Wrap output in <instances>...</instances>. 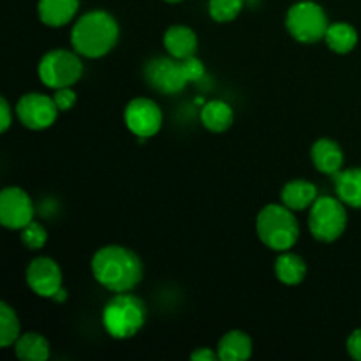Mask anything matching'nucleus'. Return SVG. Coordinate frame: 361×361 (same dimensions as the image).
I'll list each match as a JSON object with an SVG mask.
<instances>
[{"instance_id":"obj_1","label":"nucleus","mask_w":361,"mask_h":361,"mask_svg":"<svg viewBox=\"0 0 361 361\" xmlns=\"http://www.w3.org/2000/svg\"><path fill=\"white\" fill-rule=\"evenodd\" d=\"M92 274L109 291L126 293L136 288L143 279V263L127 247L108 245L94 254Z\"/></svg>"},{"instance_id":"obj_2","label":"nucleus","mask_w":361,"mask_h":361,"mask_svg":"<svg viewBox=\"0 0 361 361\" xmlns=\"http://www.w3.org/2000/svg\"><path fill=\"white\" fill-rule=\"evenodd\" d=\"M120 28L115 18L106 11H90L74 23L71 42L74 51L87 59H101L115 48Z\"/></svg>"},{"instance_id":"obj_3","label":"nucleus","mask_w":361,"mask_h":361,"mask_svg":"<svg viewBox=\"0 0 361 361\" xmlns=\"http://www.w3.org/2000/svg\"><path fill=\"white\" fill-rule=\"evenodd\" d=\"M147 321V309L137 296L116 293L102 310V324L109 337L126 341L134 337Z\"/></svg>"},{"instance_id":"obj_4","label":"nucleus","mask_w":361,"mask_h":361,"mask_svg":"<svg viewBox=\"0 0 361 361\" xmlns=\"http://www.w3.org/2000/svg\"><path fill=\"white\" fill-rule=\"evenodd\" d=\"M261 242L277 252L289 250L300 236V228L291 208L286 204H267L256 221Z\"/></svg>"},{"instance_id":"obj_5","label":"nucleus","mask_w":361,"mask_h":361,"mask_svg":"<svg viewBox=\"0 0 361 361\" xmlns=\"http://www.w3.org/2000/svg\"><path fill=\"white\" fill-rule=\"evenodd\" d=\"M348 226V212L337 197L323 196L314 201L309 214V228L316 240L331 243L341 238Z\"/></svg>"},{"instance_id":"obj_6","label":"nucleus","mask_w":361,"mask_h":361,"mask_svg":"<svg viewBox=\"0 0 361 361\" xmlns=\"http://www.w3.org/2000/svg\"><path fill=\"white\" fill-rule=\"evenodd\" d=\"M286 27L296 41L314 44V42L324 39L330 23H328L326 13L319 4L303 0V2L291 6V9L288 11Z\"/></svg>"},{"instance_id":"obj_7","label":"nucleus","mask_w":361,"mask_h":361,"mask_svg":"<svg viewBox=\"0 0 361 361\" xmlns=\"http://www.w3.org/2000/svg\"><path fill=\"white\" fill-rule=\"evenodd\" d=\"M80 53L69 49H51L41 59L37 66L39 80L49 88L73 87L83 74Z\"/></svg>"},{"instance_id":"obj_8","label":"nucleus","mask_w":361,"mask_h":361,"mask_svg":"<svg viewBox=\"0 0 361 361\" xmlns=\"http://www.w3.org/2000/svg\"><path fill=\"white\" fill-rule=\"evenodd\" d=\"M145 80L154 90L164 95L178 94L189 83L185 73H183L182 60L175 59V56L173 59H166V56L152 59L145 66Z\"/></svg>"},{"instance_id":"obj_9","label":"nucleus","mask_w":361,"mask_h":361,"mask_svg":"<svg viewBox=\"0 0 361 361\" xmlns=\"http://www.w3.org/2000/svg\"><path fill=\"white\" fill-rule=\"evenodd\" d=\"M60 109L56 108L55 99L48 97L39 92H30L25 94L16 104V115L20 122L27 129L42 130L53 126L59 116Z\"/></svg>"},{"instance_id":"obj_10","label":"nucleus","mask_w":361,"mask_h":361,"mask_svg":"<svg viewBox=\"0 0 361 361\" xmlns=\"http://www.w3.org/2000/svg\"><path fill=\"white\" fill-rule=\"evenodd\" d=\"M34 221V204L20 187H6L0 192V224L7 229H23Z\"/></svg>"},{"instance_id":"obj_11","label":"nucleus","mask_w":361,"mask_h":361,"mask_svg":"<svg viewBox=\"0 0 361 361\" xmlns=\"http://www.w3.org/2000/svg\"><path fill=\"white\" fill-rule=\"evenodd\" d=\"M126 126L129 127L130 133L137 137H152L161 130L162 126V111L154 101L145 97L133 99L127 104L126 113Z\"/></svg>"},{"instance_id":"obj_12","label":"nucleus","mask_w":361,"mask_h":361,"mask_svg":"<svg viewBox=\"0 0 361 361\" xmlns=\"http://www.w3.org/2000/svg\"><path fill=\"white\" fill-rule=\"evenodd\" d=\"M27 284L42 298H53L62 289V270L51 257H37L27 268Z\"/></svg>"},{"instance_id":"obj_13","label":"nucleus","mask_w":361,"mask_h":361,"mask_svg":"<svg viewBox=\"0 0 361 361\" xmlns=\"http://www.w3.org/2000/svg\"><path fill=\"white\" fill-rule=\"evenodd\" d=\"M312 162L316 166L317 171L324 173V175H331L338 173L344 164V154H342V148L337 141L330 140V137H321L314 143L312 150Z\"/></svg>"},{"instance_id":"obj_14","label":"nucleus","mask_w":361,"mask_h":361,"mask_svg":"<svg viewBox=\"0 0 361 361\" xmlns=\"http://www.w3.org/2000/svg\"><path fill=\"white\" fill-rule=\"evenodd\" d=\"M80 0H39V20L48 27H63L76 16Z\"/></svg>"},{"instance_id":"obj_15","label":"nucleus","mask_w":361,"mask_h":361,"mask_svg":"<svg viewBox=\"0 0 361 361\" xmlns=\"http://www.w3.org/2000/svg\"><path fill=\"white\" fill-rule=\"evenodd\" d=\"M164 48L175 59L183 60L194 56L197 49V37L192 28L185 25H175L169 27L164 34Z\"/></svg>"},{"instance_id":"obj_16","label":"nucleus","mask_w":361,"mask_h":361,"mask_svg":"<svg viewBox=\"0 0 361 361\" xmlns=\"http://www.w3.org/2000/svg\"><path fill=\"white\" fill-rule=\"evenodd\" d=\"M217 355L221 361H245L252 356V341L240 330L228 331L219 341Z\"/></svg>"},{"instance_id":"obj_17","label":"nucleus","mask_w":361,"mask_h":361,"mask_svg":"<svg viewBox=\"0 0 361 361\" xmlns=\"http://www.w3.org/2000/svg\"><path fill=\"white\" fill-rule=\"evenodd\" d=\"M281 200L293 212L305 210L317 200V187L307 180H291L282 187Z\"/></svg>"},{"instance_id":"obj_18","label":"nucleus","mask_w":361,"mask_h":361,"mask_svg":"<svg viewBox=\"0 0 361 361\" xmlns=\"http://www.w3.org/2000/svg\"><path fill=\"white\" fill-rule=\"evenodd\" d=\"M338 200L353 208H361V168L345 169L334 175Z\"/></svg>"},{"instance_id":"obj_19","label":"nucleus","mask_w":361,"mask_h":361,"mask_svg":"<svg viewBox=\"0 0 361 361\" xmlns=\"http://www.w3.org/2000/svg\"><path fill=\"white\" fill-rule=\"evenodd\" d=\"M235 113L224 101H210L201 109V122L210 133H224L233 126Z\"/></svg>"},{"instance_id":"obj_20","label":"nucleus","mask_w":361,"mask_h":361,"mask_svg":"<svg viewBox=\"0 0 361 361\" xmlns=\"http://www.w3.org/2000/svg\"><path fill=\"white\" fill-rule=\"evenodd\" d=\"M14 353L23 361H46L49 358V344L41 334L28 331L14 342Z\"/></svg>"},{"instance_id":"obj_21","label":"nucleus","mask_w":361,"mask_h":361,"mask_svg":"<svg viewBox=\"0 0 361 361\" xmlns=\"http://www.w3.org/2000/svg\"><path fill=\"white\" fill-rule=\"evenodd\" d=\"M324 41H326L328 48L331 51L338 53V55H345V53L353 51L358 44V32L353 25L345 23V21H338V23H331L328 27Z\"/></svg>"},{"instance_id":"obj_22","label":"nucleus","mask_w":361,"mask_h":361,"mask_svg":"<svg viewBox=\"0 0 361 361\" xmlns=\"http://www.w3.org/2000/svg\"><path fill=\"white\" fill-rule=\"evenodd\" d=\"M275 275L286 286H296L305 279L307 264L298 254L284 250L275 263Z\"/></svg>"},{"instance_id":"obj_23","label":"nucleus","mask_w":361,"mask_h":361,"mask_svg":"<svg viewBox=\"0 0 361 361\" xmlns=\"http://www.w3.org/2000/svg\"><path fill=\"white\" fill-rule=\"evenodd\" d=\"M20 338V319L6 302L0 303V345L9 348Z\"/></svg>"},{"instance_id":"obj_24","label":"nucleus","mask_w":361,"mask_h":361,"mask_svg":"<svg viewBox=\"0 0 361 361\" xmlns=\"http://www.w3.org/2000/svg\"><path fill=\"white\" fill-rule=\"evenodd\" d=\"M243 9V0H210L208 13L217 23L233 21Z\"/></svg>"},{"instance_id":"obj_25","label":"nucleus","mask_w":361,"mask_h":361,"mask_svg":"<svg viewBox=\"0 0 361 361\" xmlns=\"http://www.w3.org/2000/svg\"><path fill=\"white\" fill-rule=\"evenodd\" d=\"M46 240H48V233H46V229L42 228L39 222L32 221L30 224H27L23 229H21V242H23V245L27 247V249L30 250L42 249Z\"/></svg>"},{"instance_id":"obj_26","label":"nucleus","mask_w":361,"mask_h":361,"mask_svg":"<svg viewBox=\"0 0 361 361\" xmlns=\"http://www.w3.org/2000/svg\"><path fill=\"white\" fill-rule=\"evenodd\" d=\"M183 73H185V78L189 83H194V81H200L201 78L204 76V66L200 59L196 56H189V59L182 60Z\"/></svg>"},{"instance_id":"obj_27","label":"nucleus","mask_w":361,"mask_h":361,"mask_svg":"<svg viewBox=\"0 0 361 361\" xmlns=\"http://www.w3.org/2000/svg\"><path fill=\"white\" fill-rule=\"evenodd\" d=\"M53 99H55V104L60 111H69L76 104V92L71 90V87L56 88Z\"/></svg>"},{"instance_id":"obj_28","label":"nucleus","mask_w":361,"mask_h":361,"mask_svg":"<svg viewBox=\"0 0 361 361\" xmlns=\"http://www.w3.org/2000/svg\"><path fill=\"white\" fill-rule=\"evenodd\" d=\"M348 353L353 360L361 361V328L353 331L348 338Z\"/></svg>"},{"instance_id":"obj_29","label":"nucleus","mask_w":361,"mask_h":361,"mask_svg":"<svg viewBox=\"0 0 361 361\" xmlns=\"http://www.w3.org/2000/svg\"><path fill=\"white\" fill-rule=\"evenodd\" d=\"M13 122V115H11V106L7 99H0V133H6Z\"/></svg>"},{"instance_id":"obj_30","label":"nucleus","mask_w":361,"mask_h":361,"mask_svg":"<svg viewBox=\"0 0 361 361\" xmlns=\"http://www.w3.org/2000/svg\"><path fill=\"white\" fill-rule=\"evenodd\" d=\"M190 360L192 361H215V360H219V355L208 348H200L197 351H194L192 355H190Z\"/></svg>"},{"instance_id":"obj_31","label":"nucleus","mask_w":361,"mask_h":361,"mask_svg":"<svg viewBox=\"0 0 361 361\" xmlns=\"http://www.w3.org/2000/svg\"><path fill=\"white\" fill-rule=\"evenodd\" d=\"M66 298H67V293H66V289H60L59 293H56L55 296H53V300H55L56 303H62V302H66Z\"/></svg>"},{"instance_id":"obj_32","label":"nucleus","mask_w":361,"mask_h":361,"mask_svg":"<svg viewBox=\"0 0 361 361\" xmlns=\"http://www.w3.org/2000/svg\"><path fill=\"white\" fill-rule=\"evenodd\" d=\"M166 2H169V4H178V2H182V0H166Z\"/></svg>"}]
</instances>
